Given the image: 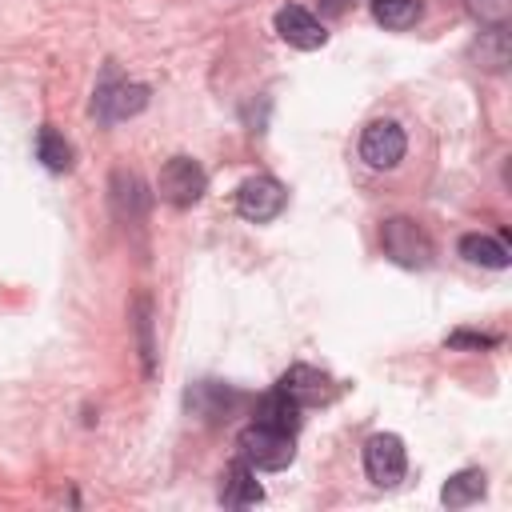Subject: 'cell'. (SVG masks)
Instances as JSON below:
<instances>
[{
	"mask_svg": "<svg viewBox=\"0 0 512 512\" xmlns=\"http://www.w3.org/2000/svg\"><path fill=\"white\" fill-rule=\"evenodd\" d=\"M284 204H288V192H284V184L276 176H248L240 184V192H236V212L244 220H252V224L276 220L284 212Z\"/></svg>",
	"mask_w": 512,
	"mask_h": 512,
	"instance_id": "cell-5",
	"label": "cell"
},
{
	"mask_svg": "<svg viewBox=\"0 0 512 512\" xmlns=\"http://www.w3.org/2000/svg\"><path fill=\"white\" fill-rule=\"evenodd\" d=\"M460 256L468 264H480V268H508V248L484 232H468L460 236Z\"/></svg>",
	"mask_w": 512,
	"mask_h": 512,
	"instance_id": "cell-13",
	"label": "cell"
},
{
	"mask_svg": "<svg viewBox=\"0 0 512 512\" xmlns=\"http://www.w3.org/2000/svg\"><path fill=\"white\" fill-rule=\"evenodd\" d=\"M256 424H268V428H276V432L296 436V428H300V404H296L288 392L272 388V392L256 404Z\"/></svg>",
	"mask_w": 512,
	"mask_h": 512,
	"instance_id": "cell-11",
	"label": "cell"
},
{
	"mask_svg": "<svg viewBox=\"0 0 512 512\" xmlns=\"http://www.w3.org/2000/svg\"><path fill=\"white\" fill-rule=\"evenodd\" d=\"M220 500H224L228 508H248V504H260V500H264V488L256 484V468H252V464H244V460H236V464L228 468V476H224Z\"/></svg>",
	"mask_w": 512,
	"mask_h": 512,
	"instance_id": "cell-12",
	"label": "cell"
},
{
	"mask_svg": "<svg viewBox=\"0 0 512 512\" xmlns=\"http://www.w3.org/2000/svg\"><path fill=\"white\" fill-rule=\"evenodd\" d=\"M364 472H368V480L380 484V488L400 484L404 472H408L404 440H400L396 432H376V436H368V444H364Z\"/></svg>",
	"mask_w": 512,
	"mask_h": 512,
	"instance_id": "cell-4",
	"label": "cell"
},
{
	"mask_svg": "<svg viewBox=\"0 0 512 512\" xmlns=\"http://www.w3.org/2000/svg\"><path fill=\"white\" fill-rule=\"evenodd\" d=\"M276 388H280V392H288V396H292L300 408H304V404H324V400L332 396V380H328L324 372L308 368V364L288 368V372L276 380Z\"/></svg>",
	"mask_w": 512,
	"mask_h": 512,
	"instance_id": "cell-9",
	"label": "cell"
},
{
	"mask_svg": "<svg viewBox=\"0 0 512 512\" xmlns=\"http://www.w3.org/2000/svg\"><path fill=\"white\" fill-rule=\"evenodd\" d=\"M380 248H384V256H388L392 264H400V268H428L432 256H436L428 232H424L416 220H408V216H388V220L380 224Z\"/></svg>",
	"mask_w": 512,
	"mask_h": 512,
	"instance_id": "cell-1",
	"label": "cell"
},
{
	"mask_svg": "<svg viewBox=\"0 0 512 512\" xmlns=\"http://www.w3.org/2000/svg\"><path fill=\"white\" fill-rule=\"evenodd\" d=\"M484 472L480 468H464V472H456V476H448V484L440 488V500L448 504V508H468V504H476L480 496H484Z\"/></svg>",
	"mask_w": 512,
	"mask_h": 512,
	"instance_id": "cell-14",
	"label": "cell"
},
{
	"mask_svg": "<svg viewBox=\"0 0 512 512\" xmlns=\"http://www.w3.org/2000/svg\"><path fill=\"white\" fill-rule=\"evenodd\" d=\"M444 344L448 348H492L496 336H484V332H452Z\"/></svg>",
	"mask_w": 512,
	"mask_h": 512,
	"instance_id": "cell-17",
	"label": "cell"
},
{
	"mask_svg": "<svg viewBox=\"0 0 512 512\" xmlns=\"http://www.w3.org/2000/svg\"><path fill=\"white\" fill-rule=\"evenodd\" d=\"M372 16L384 28H412L420 20V0H372Z\"/></svg>",
	"mask_w": 512,
	"mask_h": 512,
	"instance_id": "cell-16",
	"label": "cell"
},
{
	"mask_svg": "<svg viewBox=\"0 0 512 512\" xmlns=\"http://www.w3.org/2000/svg\"><path fill=\"white\" fill-rule=\"evenodd\" d=\"M36 156L44 160L48 172H68V168H72V144H68L52 124H44V128L36 132Z\"/></svg>",
	"mask_w": 512,
	"mask_h": 512,
	"instance_id": "cell-15",
	"label": "cell"
},
{
	"mask_svg": "<svg viewBox=\"0 0 512 512\" xmlns=\"http://www.w3.org/2000/svg\"><path fill=\"white\" fill-rule=\"evenodd\" d=\"M148 300H140V356H144V368L152 376V336H148Z\"/></svg>",
	"mask_w": 512,
	"mask_h": 512,
	"instance_id": "cell-18",
	"label": "cell"
},
{
	"mask_svg": "<svg viewBox=\"0 0 512 512\" xmlns=\"http://www.w3.org/2000/svg\"><path fill=\"white\" fill-rule=\"evenodd\" d=\"M272 24H276V36H280L284 44L300 48V52L324 48V40H328L324 24H320V20H316L308 8H300V4H284V8H276Z\"/></svg>",
	"mask_w": 512,
	"mask_h": 512,
	"instance_id": "cell-8",
	"label": "cell"
},
{
	"mask_svg": "<svg viewBox=\"0 0 512 512\" xmlns=\"http://www.w3.org/2000/svg\"><path fill=\"white\" fill-rule=\"evenodd\" d=\"M112 212L120 216V220H140L144 212H148V188H144V180L136 176V172H128V168H116L112 172Z\"/></svg>",
	"mask_w": 512,
	"mask_h": 512,
	"instance_id": "cell-10",
	"label": "cell"
},
{
	"mask_svg": "<svg viewBox=\"0 0 512 512\" xmlns=\"http://www.w3.org/2000/svg\"><path fill=\"white\" fill-rule=\"evenodd\" d=\"M404 128L396 120H372L364 132H360V160L368 168H396L404 160Z\"/></svg>",
	"mask_w": 512,
	"mask_h": 512,
	"instance_id": "cell-6",
	"label": "cell"
},
{
	"mask_svg": "<svg viewBox=\"0 0 512 512\" xmlns=\"http://www.w3.org/2000/svg\"><path fill=\"white\" fill-rule=\"evenodd\" d=\"M344 8H348V0H320V12L324 16H340Z\"/></svg>",
	"mask_w": 512,
	"mask_h": 512,
	"instance_id": "cell-19",
	"label": "cell"
},
{
	"mask_svg": "<svg viewBox=\"0 0 512 512\" xmlns=\"http://www.w3.org/2000/svg\"><path fill=\"white\" fill-rule=\"evenodd\" d=\"M240 460L244 464H252L256 472H280V468H288L292 464V456H296V448H292V436L288 432H276V428H268V424H248L244 432H240Z\"/></svg>",
	"mask_w": 512,
	"mask_h": 512,
	"instance_id": "cell-2",
	"label": "cell"
},
{
	"mask_svg": "<svg viewBox=\"0 0 512 512\" xmlns=\"http://www.w3.org/2000/svg\"><path fill=\"white\" fill-rule=\"evenodd\" d=\"M208 188V176L204 168L192 160V156H172L164 160L160 176H156V196L172 208H192Z\"/></svg>",
	"mask_w": 512,
	"mask_h": 512,
	"instance_id": "cell-3",
	"label": "cell"
},
{
	"mask_svg": "<svg viewBox=\"0 0 512 512\" xmlns=\"http://www.w3.org/2000/svg\"><path fill=\"white\" fill-rule=\"evenodd\" d=\"M148 104V88L144 84H132V80H104L96 88V100H92V112L104 120V124H116V120H128L136 112H144Z\"/></svg>",
	"mask_w": 512,
	"mask_h": 512,
	"instance_id": "cell-7",
	"label": "cell"
}]
</instances>
